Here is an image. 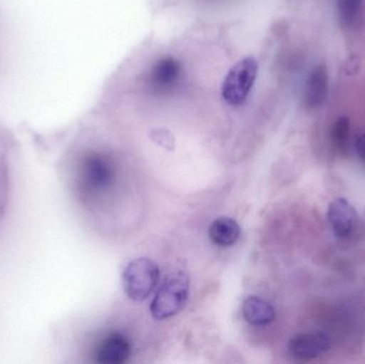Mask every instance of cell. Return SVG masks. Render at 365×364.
Here are the masks:
<instances>
[{
  "label": "cell",
  "mask_w": 365,
  "mask_h": 364,
  "mask_svg": "<svg viewBox=\"0 0 365 364\" xmlns=\"http://www.w3.org/2000/svg\"><path fill=\"white\" fill-rule=\"evenodd\" d=\"M330 346L331 342L326 333L321 331L300 333L289 341V352L297 360L308 361L325 354Z\"/></svg>",
  "instance_id": "obj_6"
},
{
  "label": "cell",
  "mask_w": 365,
  "mask_h": 364,
  "mask_svg": "<svg viewBox=\"0 0 365 364\" xmlns=\"http://www.w3.org/2000/svg\"><path fill=\"white\" fill-rule=\"evenodd\" d=\"M182 64L173 57L158 60L149 74V85L158 94L170 93L181 83Z\"/></svg>",
  "instance_id": "obj_5"
},
{
  "label": "cell",
  "mask_w": 365,
  "mask_h": 364,
  "mask_svg": "<svg viewBox=\"0 0 365 364\" xmlns=\"http://www.w3.org/2000/svg\"><path fill=\"white\" fill-rule=\"evenodd\" d=\"M160 277L158 265L149 259L140 258L125 267L122 280L128 296L133 301H143L154 292Z\"/></svg>",
  "instance_id": "obj_3"
},
{
  "label": "cell",
  "mask_w": 365,
  "mask_h": 364,
  "mask_svg": "<svg viewBox=\"0 0 365 364\" xmlns=\"http://www.w3.org/2000/svg\"><path fill=\"white\" fill-rule=\"evenodd\" d=\"M208 235L215 245L220 246V247H230L240 239V227L232 218H217L210 224Z\"/></svg>",
  "instance_id": "obj_11"
},
{
  "label": "cell",
  "mask_w": 365,
  "mask_h": 364,
  "mask_svg": "<svg viewBox=\"0 0 365 364\" xmlns=\"http://www.w3.org/2000/svg\"><path fill=\"white\" fill-rule=\"evenodd\" d=\"M115 177V165L104 154L92 153L83 158L81 165V185L88 194L106 192Z\"/></svg>",
  "instance_id": "obj_4"
},
{
  "label": "cell",
  "mask_w": 365,
  "mask_h": 364,
  "mask_svg": "<svg viewBox=\"0 0 365 364\" xmlns=\"http://www.w3.org/2000/svg\"><path fill=\"white\" fill-rule=\"evenodd\" d=\"M355 147L360 160L365 164V132L356 138Z\"/></svg>",
  "instance_id": "obj_14"
},
{
  "label": "cell",
  "mask_w": 365,
  "mask_h": 364,
  "mask_svg": "<svg viewBox=\"0 0 365 364\" xmlns=\"http://www.w3.org/2000/svg\"><path fill=\"white\" fill-rule=\"evenodd\" d=\"M259 64L252 57L238 61L225 75L221 94L230 106L240 107L246 103L257 80Z\"/></svg>",
  "instance_id": "obj_1"
},
{
  "label": "cell",
  "mask_w": 365,
  "mask_h": 364,
  "mask_svg": "<svg viewBox=\"0 0 365 364\" xmlns=\"http://www.w3.org/2000/svg\"><path fill=\"white\" fill-rule=\"evenodd\" d=\"M132 356L130 340L119 333L107 336L96 348V359L102 364H121Z\"/></svg>",
  "instance_id": "obj_9"
},
{
  "label": "cell",
  "mask_w": 365,
  "mask_h": 364,
  "mask_svg": "<svg viewBox=\"0 0 365 364\" xmlns=\"http://www.w3.org/2000/svg\"><path fill=\"white\" fill-rule=\"evenodd\" d=\"M155 141L160 143V145H163V147H166V149H173V137L170 136V134H167V132H158V138L155 139Z\"/></svg>",
  "instance_id": "obj_15"
},
{
  "label": "cell",
  "mask_w": 365,
  "mask_h": 364,
  "mask_svg": "<svg viewBox=\"0 0 365 364\" xmlns=\"http://www.w3.org/2000/svg\"><path fill=\"white\" fill-rule=\"evenodd\" d=\"M364 0H336L338 16L344 27H353L361 15Z\"/></svg>",
  "instance_id": "obj_12"
},
{
  "label": "cell",
  "mask_w": 365,
  "mask_h": 364,
  "mask_svg": "<svg viewBox=\"0 0 365 364\" xmlns=\"http://www.w3.org/2000/svg\"><path fill=\"white\" fill-rule=\"evenodd\" d=\"M242 316L249 324L266 326L276 318L274 308L267 301L257 296L248 297L242 303Z\"/></svg>",
  "instance_id": "obj_10"
},
{
  "label": "cell",
  "mask_w": 365,
  "mask_h": 364,
  "mask_svg": "<svg viewBox=\"0 0 365 364\" xmlns=\"http://www.w3.org/2000/svg\"><path fill=\"white\" fill-rule=\"evenodd\" d=\"M189 294L188 278L182 273L168 276L151 303V314L155 320L173 318L184 309Z\"/></svg>",
  "instance_id": "obj_2"
},
{
  "label": "cell",
  "mask_w": 365,
  "mask_h": 364,
  "mask_svg": "<svg viewBox=\"0 0 365 364\" xmlns=\"http://www.w3.org/2000/svg\"><path fill=\"white\" fill-rule=\"evenodd\" d=\"M328 220L334 234L340 239H346L357 226V212L349 200L338 198L328 207Z\"/></svg>",
  "instance_id": "obj_8"
},
{
  "label": "cell",
  "mask_w": 365,
  "mask_h": 364,
  "mask_svg": "<svg viewBox=\"0 0 365 364\" xmlns=\"http://www.w3.org/2000/svg\"><path fill=\"white\" fill-rule=\"evenodd\" d=\"M349 138H351V122L349 118H338L331 130V139L334 147L341 153H345L349 150Z\"/></svg>",
  "instance_id": "obj_13"
},
{
  "label": "cell",
  "mask_w": 365,
  "mask_h": 364,
  "mask_svg": "<svg viewBox=\"0 0 365 364\" xmlns=\"http://www.w3.org/2000/svg\"><path fill=\"white\" fill-rule=\"evenodd\" d=\"M328 93L329 74L325 64H319L307 77L302 91V104L308 109L319 108L327 100Z\"/></svg>",
  "instance_id": "obj_7"
}]
</instances>
